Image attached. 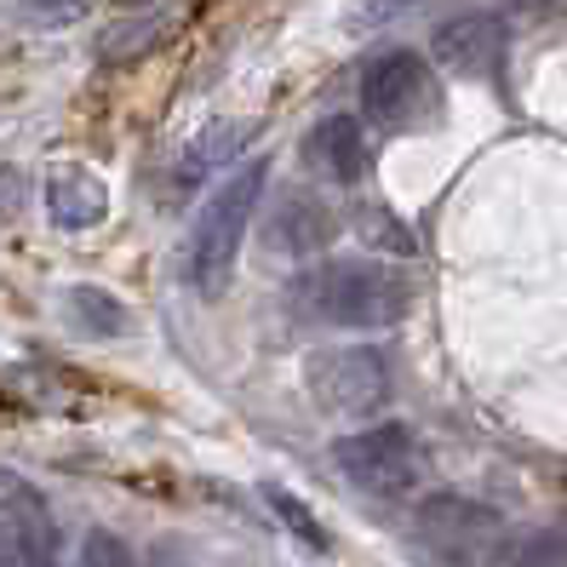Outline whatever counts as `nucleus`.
Returning a JSON list of instances; mask_svg holds the SVG:
<instances>
[{
    "mask_svg": "<svg viewBox=\"0 0 567 567\" xmlns=\"http://www.w3.org/2000/svg\"><path fill=\"white\" fill-rule=\"evenodd\" d=\"M270 189V161H247L236 166L229 178H218V189L202 202L189 224V247H184V270H189V287L202 298H224L229 281H236V258H241V241L252 229V213Z\"/></svg>",
    "mask_w": 567,
    "mask_h": 567,
    "instance_id": "obj_1",
    "label": "nucleus"
},
{
    "mask_svg": "<svg viewBox=\"0 0 567 567\" xmlns=\"http://www.w3.org/2000/svg\"><path fill=\"white\" fill-rule=\"evenodd\" d=\"M18 12L35 29H70V23H81L92 12V0H18Z\"/></svg>",
    "mask_w": 567,
    "mask_h": 567,
    "instance_id": "obj_18",
    "label": "nucleus"
},
{
    "mask_svg": "<svg viewBox=\"0 0 567 567\" xmlns=\"http://www.w3.org/2000/svg\"><path fill=\"white\" fill-rule=\"evenodd\" d=\"M18 202H23V173L18 166H0V218L18 213Z\"/></svg>",
    "mask_w": 567,
    "mask_h": 567,
    "instance_id": "obj_19",
    "label": "nucleus"
},
{
    "mask_svg": "<svg viewBox=\"0 0 567 567\" xmlns=\"http://www.w3.org/2000/svg\"><path fill=\"white\" fill-rule=\"evenodd\" d=\"M413 533H419V545L447 567H498L516 550L511 522L493 505L464 498V493H430L413 516Z\"/></svg>",
    "mask_w": 567,
    "mask_h": 567,
    "instance_id": "obj_3",
    "label": "nucleus"
},
{
    "mask_svg": "<svg viewBox=\"0 0 567 567\" xmlns=\"http://www.w3.org/2000/svg\"><path fill=\"white\" fill-rule=\"evenodd\" d=\"M332 464H339L361 493L408 498L424 476V442L408 424H367V430H355V436L332 442Z\"/></svg>",
    "mask_w": 567,
    "mask_h": 567,
    "instance_id": "obj_5",
    "label": "nucleus"
},
{
    "mask_svg": "<svg viewBox=\"0 0 567 567\" xmlns=\"http://www.w3.org/2000/svg\"><path fill=\"white\" fill-rule=\"evenodd\" d=\"M75 567H138V556L126 550V539H121V533H110V527H92L86 539H81V556H75Z\"/></svg>",
    "mask_w": 567,
    "mask_h": 567,
    "instance_id": "obj_17",
    "label": "nucleus"
},
{
    "mask_svg": "<svg viewBox=\"0 0 567 567\" xmlns=\"http://www.w3.org/2000/svg\"><path fill=\"white\" fill-rule=\"evenodd\" d=\"M0 567H18V550H12V539H7V527H0Z\"/></svg>",
    "mask_w": 567,
    "mask_h": 567,
    "instance_id": "obj_21",
    "label": "nucleus"
},
{
    "mask_svg": "<svg viewBox=\"0 0 567 567\" xmlns=\"http://www.w3.org/2000/svg\"><path fill=\"white\" fill-rule=\"evenodd\" d=\"M361 110L390 132L442 115V81L419 52H379L361 75Z\"/></svg>",
    "mask_w": 567,
    "mask_h": 567,
    "instance_id": "obj_6",
    "label": "nucleus"
},
{
    "mask_svg": "<svg viewBox=\"0 0 567 567\" xmlns=\"http://www.w3.org/2000/svg\"><path fill=\"white\" fill-rule=\"evenodd\" d=\"M511 7H522V12H545V7H556V0H511Z\"/></svg>",
    "mask_w": 567,
    "mask_h": 567,
    "instance_id": "obj_24",
    "label": "nucleus"
},
{
    "mask_svg": "<svg viewBox=\"0 0 567 567\" xmlns=\"http://www.w3.org/2000/svg\"><path fill=\"white\" fill-rule=\"evenodd\" d=\"M150 567H189V561H184V556H173V550H161V556H155Z\"/></svg>",
    "mask_w": 567,
    "mask_h": 567,
    "instance_id": "obj_22",
    "label": "nucleus"
},
{
    "mask_svg": "<svg viewBox=\"0 0 567 567\" xmlns=\"http://www.w3.org/2000/svg\"><path fill=\"white\" fill-rule=\"evenodd\" d=\"M63 310H70V321L81 332H92V339H126L132 332V310L104 287H70L63 292Z\"/></svg>",
    "mask_w": 567,
    "mask_h": 567,
    "instance_id": "obj_13",
    "label": "nucleus"
},
{
    "mask_svg": "<svg viewBox=\"0 0 567 567\" xmlns=\"http://www.w3.org/2000/svg\"><path fill=\"white\" fill-rule=\"evenodd\" d=\"M47 218L58 229H92L110 218V189L86 166H52L47 173Z\"/></svg>",
    "mask_w": 567,
    "mask_h": 567,
    "instance_id": "obj_10",
    "label": "nucleus"
},
{
    "mask_svg": "<svg viewBox=\"0 0 567 567\" xmlns=\"http://www.w3.org/2000/svg\"><path fill=\"white\" fill-rule=\"evenodd\" d=\"M305 384L316 395V408L339 419H367L390 408V355L379 344H344V350H316L305 361Z\"/></svg>",
    "mask_w": 567,
    "mask_h": 567,
    "instance_id": "obj_4",
    "label": "nucleus"
},
{
    "mask_svg": "<svg viewBox=\"0 0 567 567\" xmlns=\"http://www.w3.org/2000/svg\"><path fill=\"white\" fill-rule=\"evenodd\" d=\"M298 298L332 327H350V332H373V327H395L408 316L413 292L408 281L384 270L373 258H332L321 270H310L298 281Z\"/></svg>",
    "mask_w": 567,
    "mask_h": 567,
    "instance_id": "obj_2",
    "label": "nucleus"
},
{
    "mask_svg": "<svg viewBox=\"0 0 567 567\" xmlns=\"http://www.w3.org/2000/svg\"><path fill=\"white\" fill-rule=\"evenodd\" d=\"M505 52H511V29H505L498 12H458V18H447L436 35H430V58H436L442 70L464 75V81L498 75Z\"/></svg>",
    "mask_w": 567,
    "mask_h": 567,
    "instance_id": "obj_7",
    "label": "nucleus"
},
{
    "mask_svg": "<svg viewBox=\"0 0 567 567\" xmlns=\"http://www.w3.org/2000/svg\"><path fill=\"white\" fill-rule=\"evenodd\" d=\"M110 7H121V12H144V7H155V0H110Z\"/></svg>",
    "mask_w": 567,
    "mask_h": 567,
    "instance_id": "obj_23",
    "label": "nucleus"
},
{
    "mask_svg": "<svg viewBox=\"0 0 567 567\" xmlns=\"http://www.w3.org/2000/svg\"><path fill=\"white\" fill-rule=\"evenodd\" d=\"M166 35H173V23H166L161 12H138V18H126V23H115L104 41H97V58L104 63H132V58H150V52H161L166 47Z\"/></svg>",
    "mask_w": 567,
    "mask_h": 567,
    "instance_id": "obj_14",
    "label": "nucleus"
},
{
    "mask_svg": "<svg viewBox=\"0 0 567 567\" xmlns=\"http://www.w3.org/2000/svg\"><path fill=\"white\" fill-rule=\"evenodd\" d=\"M0 527L18 550V567H63L58 561V522L47 511V498L35 482H23L18 471H0Z\"/></svg>",
    "mask_w": 567,
    "mask_h": 567,
    "instance_id": "obj_8",
    "label": "nucleus"
},
{
    "mask_svg": "<svg viewBox=\"0 0 567 567\" xmlns=\"http://www.w3.org/2000/svg\"><path fill=\"white\" fill-rule=\"evenodd\" d=\"M252 132H258V121H218V126H207L202 138L184 150V161H178V189H195L207 173H218L224 161H236Z\"/></svg>",
    "mask_w": 567,
    "mask_h": 567,
    "instance_id": "obj_12",
    "label": "nucleus"
},
{
    "mask_svg": "<svg viewBox=\"0 0 567 567\" xmlns=\"http://www.w3.org/2000/svg\"><path fill=\"white\" fill-rule=\"evenodd\" d=\"M305 155H310V166H316L321 178H332V184H361V173H367V132H361L355 115H327V121L310 132Z\"/></svg>",
    "mask_w": 567,
    "mask_h": 567,
    "instance_id": "obj_11",
    "label": "nucleus"
},
{
    "mask_svg": "<svg viewBox=\"0 0 567 567\" xmlns=\"http://www.w3.org/2000/svg\"><path fill=\"white\" fill-rule=\"evenodd\" d=\"M264 505H270V516L292 533V539L298 545H305V550H316V556H327V527L310 516V505H305V498H298V493H287V487H276V482H264Z\"/></svg>",
    "mask_w": 567,
    "mask_h": 567,
    "instance_id": "obj_15",
    "label": "nucleus"
},
{
    "mask_svg": "<svg viewBox=\"0 0 567 567\" xmlns=\"http://www.w3.org/2000/svg\"><path fill=\"white\" fill-rule=\"evenodd\" d=\"M332 229L339 224H332L321 195L287 189L276 202V213H270V224H264V241H270V252H281V258H310V252H321L332 241Z\"/></svg>",
    "mask_w": 567,
    "mask_h": 567,
    "instance_id": "obj_9",
    "label": "nucleus"
},
{
    "mask_svg": "<svg viewBox=\"0 0 567 567\" xmlns=\"http://www.w3.org/2000/svg\"><path fill=\"white\" fill-rule=\"evenodd\" d=\"M395 12H402V0H373V7H367V18H373V23H384Z\"/></svg>",
    "mask_w": 567,
    "mask_h": 567,
    "instance_id": "obj_20",
    "label": "nucleus"
},
{
    "mask_svg": "<svg viewBox=\"0 0 567 567\" xmlns=\"http://www.w3.org/2000/svg\"><path fill=\"white\" fill-rule=\"evenodd\" d=\"M511 561H516V567H567V522H561V527H539V533H527V539H516Z\"/></svg>",
    "mask_w": 567,
    "mask_h": 567,
    "instance_id": "obj_16",
    "label": "nucleus"
}]
</instances>
